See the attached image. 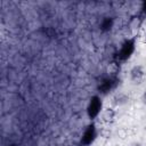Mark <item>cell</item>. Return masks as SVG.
<instances>
[{
	"label": "cell",
	"mask_w": 146,
	"mask_h": 146,
	"mask_svg": "<svg viewBox=\"0 0 146 146\" xmlns=\"http://www.w3.org/2000/svg\"><path fill=\"white\" fill-rule=\"evenodd\" d=\"M141 100H143L144 104H146V91L143 94V96H141Z\"/></svg>",
	"instance_id": "obj_12"
},
{
	"label": "cell",
	"mask_w": 146,
	"mask_h": 146,
	"mask_svg": "<svg viewBox=\"0 0 146 146\" xmlns=\"http://www.w3.org/2000/svg\"><path fill=\"white\" fill-rule=\"evenodd\" d=\"M133 42L131 41V43H130V41H127L124 44H123V47H122V50H121V52H120V58L121 59H127V58H129L130 57V55H131V52L133 51Z\"/></svg>",
	"instance_id": "obj_5"
},
{
	"label": "cell",
	"mask_w": 146,
	"mask_h": 146,
	"mask_svg": "<svg viewBox=\"0 0 146 146\" xmlns=\"http://www.w3.org/2000/svg\"><path fill=\"white\" fill-rule=\"evenodd\" d=\"M141 25H143V17L140 15H133V16H131V18L129 19V23H128V27L131 31H133V32L138 31L141 27Z\"/></svg>",
	"instance_id": "obj_3"
},
{
	"label": "cell",
	"mask_w": 146,
	"mask_h": 146,
	"mask_svg": "<svg viewBox=\"0 0 146 146\" xmlns=\"http://www.w3.org/2000/svg\"><path fill=\"white\" fill-rule=\"evenodd\" d=\"M99 135L103 137V138H111V136H112V131L108 129V128H102L100 130H99Z\"/></svg>",
	"instance_id": "obj_9"
},
{
	"label": "cell",
	"mask_w": 146,
	"mask_h": 146,
	"mask_svg": "<svg viewBox=\"0 0 146 146\" xmlns=\"http://www.w3.org/2000/svg\"><path fill=\"white\" fill-rule=\"evenodd\" d=\"M144 68L141 65H135L131 70H130V79H131V82L133 84H140L143 82V79H144Z\"/></svg>",
	"instance_id": "obj_2"
},
{
	"label": "cell",
	"mask_w": 146,
	"mask_h": 146,
	"mask_svg": "<svg viewBox=\"0 0 146 146\" xmlns=\"http://www.w3.org/2000/svg\"><path fill=\"white\" fill-rule=\"evenodd\" d=\"M115 111L111 107H107V108H104L102 111V120L103 122L105 123H112L115 119Z\"/></svg>",
	"instance_id": "obj_4"
},
{
	"label": "cell",
	"mask_w": 146,
	"mask_h": 146,
	"mask_svg": "<svg viewBox=\"0 0 146 146\" xmlns=\"http://www.w3.org/2000/svg\"><path fill=\"white\" fill-rule=\"evenodd\" d=\"M128 146H141V144H140L139 141H132V143H130Z\"/></svg>",
	"instance_id": "obj_11"
},
{
	"label": "cell",
	"mask_w": 146,
	"mask_h": 146,
	"mask_svg": "<svg viewBox=\"0 0 146 146\" xmlns=\"http://www.w3.org/2000/svg\"><path fill=\"white\" fill-rule=\"evenodd\" d=\"M145 41H146V34H145Z\"/></svg>",
	"instance_id": "obj_13"
},
{
	"label": "cell",
	"mask_w": 146,
	"mask_h": 146,
	"mask_svg": "<svg viewBox=\"0 0 146 146\" xmlns=\"http://www.w3.org/2000/svg\"><path fill=\"white\" fill-rule=\"evenodd\" d=\"M96 129H95V125L92 124V125H90L89 127V129L84 132V135H83V137H82V141L84 143V144H90L94 139H95V137H96Z\"/></svg>",
	"instance_id": "obj_6"
},
{
	"label": "cell",
	"mask_w": 146,
	"mask_h": 146,
	"mask_svg": "<svg viewBox=\"0 0 146 146\" xmlns=\"http://www.w3.org/2000/svg\"><path fill=\"white\" fill-rule=\"evenodd\" d=\"M119 71H120V65L116 62H111L106 67V72L110 75H115L116 73H119Z\"/></svg>",
	"instance_id": "obj_7"
},
{
	"label": "cell",
	"mask_w": 146,
	"mask_h": 146,
	"mask_svg": "<svg viewBox=\"0 0 146 146\" xmlns=\"http://www.w3.org/2000/svg\"><path fill=\"white\" fill-rule=\"evenodd\" d=\"M117 136H119V138H121V139H125V138L128 137V131H127V129H125V128H119V130H117Z\"/></svg>",
	"instance_id": "obj_10"
},
{
	"label": "cell",
	"mask_w": 146,
	"mask_h": 146,
	"mask_svg": "<svg viewBox=\"0 0 146 146\" xmlns=\"http://www.w3.org/2000/svg\"><path fill=\"white\" fill-rule=\"evenodd\" d=\"M102 99L98 96H94L90 99L89 106H88V115L90 119H95L102 111Z\"/></svg>",
	"instance_id": "obj_1"
},
{
	"label": "cell",
	"mask_w": 146,
	"mask_h": 146,
	"mask_svg": "<svg viewBox=\"0 0 146 146\" xmlns=\"http://www.w3.org/2000/svg\"><path fill=\"white\" fill-rule=\"evenodd\" d=\"M128 100H129V96L123 92H120L114 97V103L116 105H123V104L128 103Z\"/></svg>",
	"instance_id": "obj_8"
}]
</instances>
